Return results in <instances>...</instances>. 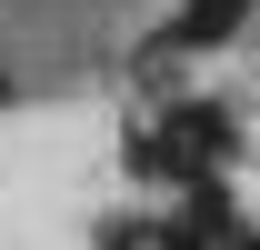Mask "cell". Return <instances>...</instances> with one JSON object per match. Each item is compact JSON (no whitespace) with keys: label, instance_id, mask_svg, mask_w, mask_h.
Wrapping results in <instances>:
<instances>
[{"label":"cell","instance_id":"6da1fadb","mask_svg":"<svg viewBox=\"0 0 260 250\" xmlns=\"http://www.w3.org/2000/svg\"><path fill=\"white\" fill-rule=\"evenodd\" d=\"M240 20H250V0H180L170 30H160V50H220Z\"/></svg>","mask_w":260,"mask_h":250}]
</instances>
